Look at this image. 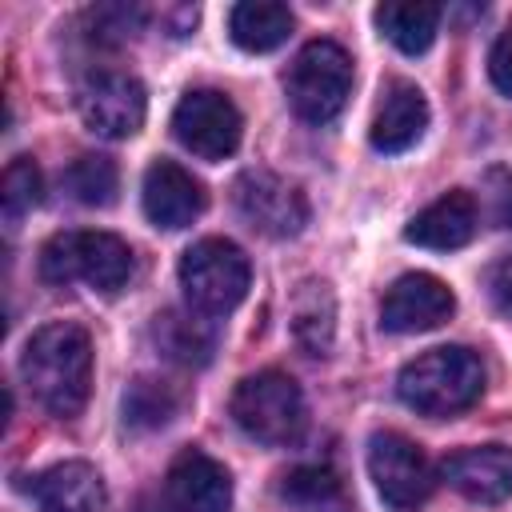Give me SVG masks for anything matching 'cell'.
<instances>
[{"label": "cell", "mask_w": 512, "mask_h": 512, "mask_svg": "<svg viewBox=\"0 0 512 512\" xmlns=\"http://www.w3.org/2000/svg\"><path fill=\"white\" fill-rule=\"evenodd\" d=\"M172 132L176 140L200 156V160H224L240 148V136H244V120H240V108L216 92V88H192L180 96L176 112H172Z\"/></svg>", "instance_id": "obj_8"}, {"label": "cell", "mask_w": 512, "mask_h": 512, "mask_svg": "<svg viewBox=\"0 0 512 512\" xmlns=\"http://www.w3.org/2000/svg\"><path fill=\"white\" fill-rule=\"evenodd\" d=\"M440 480L472 504H504L512 496V448L480 444L440 460Z\"/></svg>", "instance_id": "obj_13"}, {"label": "cell", "mask_w": 512, "mask_h": 512, "mask_svg": "<svg viewBox=\"0 0 512 512\" xmlns=\"http://www.w3.org/2000/svg\"><path fill=\"white\" fill-rule=\"evenodd\" d=\"M440 16L444 8L440 4H428V0H388L376 8V28L408 56L424 52L436 32H440Z\"/></svg>", "instance_id": "obj_20"}, {"label": "cell", "mask_w": 512, "mask_h": 512, "mask_svg": "<svg viewBox=\"0 0 512 512\" xmlns=\"http://www.w3.org/2000/svg\"><path fill=\"white\" fill-rule=\"evenodd\" d=\"M292 332H296V340L308 356H328L332 332H336V300H332V288L324 280H308L296 292Z\"/></svg>", "instance_id": "obj_21"}, {"label": "cell", "mask_w": 512, "mask_h": 512, "mask_svg": "<svg viewBox=\"0 0 512 512\" xmlns=\"http://www.w3.org/2000/svg\"><path fill=\"white\" fill-rule=\"evenodd\" d=\"M288 104L308 124H328L352 96V56L336 40H312L284 72Z\"/></svg>", "instance_id": "obj_6"}, {"label": "cell", "mask_w": 512, "mask_h": 512, "mask_svg": "<svg viewBox=\"0 0 512 512\" xmlns=\"http://www.w3.org/2000/svg\"><path fill=\"white\" fill-rule=\"evenodd\" d=\"M20 376L40 408L52 416H76L92 392V340L80 324L56 320L28 336Z\"/></svg>", "instance_id": "obj_1"}, {"label": "cell", "mask_w": 512, "mask_h": 512, "mask_svg": "<svg viewBox=\"0 0 512 512\" xmlns=\"http://www.w3.org/2000/svg\"><path fill=\"white\" fill-rule=\"evenodd\" d=\"M152 340L156 348L172 360V364H184V368H200L212 360V348H216V332L208 324V316L192 312V308H168L152 320Z\"/></svg>", "instance_id": "obj_18"}, {"label": "cell", "mask_w": 512, "mask_h": 512, "mask_svg": "<svg viewBox=\"0 0 512 512\" xmlns=\"http://www.w3.org/2000/svg\"><path fill=\"white\" fill-rule=\"evenodd\" d=\"M368 476L392 512H416L436 488V468L404 432H376L368 440Z\"/></svg>", "instance_id": "obj_7"}, {"label": "cell", "mask_w": 512, "mask_h": 512, "mask_svg": "<svg viewBox=\"0 0 512 512\" xmlns=\"http://www.w3.org/2000/svg\"><path fill=\"white\" fill-rule=\"evenodd\" d=\"M80 120L104 140H128L148 116L144 84L128 72H96L76 96Z\"/></svg>", "instance_id": "obj_10"}, {"label": "cell", "mask_w": 512, "mask_h": 512, "mask_svg": "<svg viewBox=\"0 0 512 512\" xmlns=\"http://www.w3.org/2000/svg\"><path fill=\"white\" fill-rule=\"evenodd\" d=\"M280 496L300 512H348L344 480L324 464H300L280 480Z\"/></svg>", "instance_id": "obj_22"}, {"label": "cell", "mask_w": 512, "mask_h": 512, "mask_svg": "<svg viewBox=\"0 0 512 512\" xmlns=\"http://www.w3.org/2000/svg\"><path fill=\"white\" fill-rule=\"evenodd\" d=\"M428 128V100L412 80H388L380 88L372 112V148L376 152H408Z\"/></svg>", "instance_id": "obj_16"}, {"label": "cell", "mask_w": 512, "mask_h": 512, "mask_svg": "<svg viewBox=\"0 0 512 512\" xmlns=\"http://www.w3.org/2000/svg\"><path fill=\"white\" fill-rule=\"evenodd\" d=\"M40 276L56 288L80 280L112 296L132 280V248L112 232H56L40 248Z\"/></svg>", "instance_id": "obj_3"}, {"label": "cell", "mask_w": 512, "mask_h": 512, "mask_svg": "<svg viewBox=\"0 0 512 512\" xmlns=\"http://www.w3.org/2000/svg\"><path fill=\"white\" fill-rule=\"evenodd\" d=\"M184 396L168 384V380H156V376H136L124 392V420L132 428H164L176 420Z\"/></svg>", "instance_id": "obj_23"}, {"label": "cell", "mask_w": 512, "mask_h": 512, "mask_svg": "<svg viewBox=\"0 0 512 512\" xmlns=\"http://www.w3.org/2000/svg\"><path fill=\"white\" fill-rule=\"evenodd\" d=\"M492 296H496V304L504 312H512V256L492 272Z\"/></svg>", "instance_id": "obj_28"}, {"label": "cell", "mask_w": 512, "mask_h": 512, "mask_svg": "<svg viewBox=\"0 0 512 512\" xmlns=\"http://www.w3.org/2000/svg\"><path fill=\"white\" fill-rule=\"evenodd\" d=\"M64 188L72 192V200L88 204V208H108L116 200L120 188V172L108 156L100 152H84L64 168Z\"/></svg>", "instance_id": "obj_24"}, {"label": "cell", "mask_w": 512, "mask_h": 512, "mask_svg": "<svg viewBox=\"0 0 512 512\" xmlns=\"http://www.w3.org/2000/svg\"><path fill=\"white\" fill-rule=\"evenodd\" d=\"M488 76H492V84H496L504 96H512V28H504V32L496 36V44H492V52H488Z\"/></svg>", "instance_id": "obj_27"}, {"label": "cell", "mask_w": 512, "mask_h": 512, "mask_svg": "<svg viewBox=\"0 0 512 512\" xmlns=\"http://www.w3.org/2000/svg\"><path fill=\"white\" fill-rule=\"evenodd\" d=\"M32 496L40 512H108V488L84 460H64L40 472Z\"/></svg>", "instance_id": "obj_17"}, {"label": "cell", "mask_w": 512, "mask_h": 512, "mask_svg": "<svg viewBox=\"0 0 512 512\" xmlns=\"http://www.w3.org/2000/svg\"><path fill=\"white\" fill-rule=\"evenodd\" d=\"M476 228H480V200L464 188H452L408 220L404 240L432 252H452L464 248L476 236Z\"/></svg>", "instance_id": "obj_15"}, {"label": "cell", "mask_w": 512, "mask_h": 512, "mask_svg": "<svg viewBox=\"0 0 512 512\" xmlns=\"http://www.w3.org/2000/svg\"><path fill=\"white\" fill-rule=\"evenodd\" d=\"M164 500L172 512H228L232 508V476L208 452L184 448L168 464Z\"/></svg>", "instance_id": "obj_12"}, {"label": "cell", "mask_w": 512, "mask_h": 512, "mask_svg": "<svg viewBox=\"0 0 512 512\" xmlns=\"http://www.w3.org/2000/svg\"><path fill=\"white\" fill-rule=\"evenodd\" d=\"M140 200H144V216L156 224V228H188L208 196H204V184L176 160H156L148 164L144 172V188H140Z\"/></svg>", "instance_id": "obj_14"}, {"label": "cell", "mask_w": 512, "mask_h": 512, "mask_svg": "<svg viewBox=\"0 0 512 512\" xmlns=\"http://www.w3.org/2000/svg\"><path fill=\"white\" fill-rule=\"evenodd\" d=\"M484 212L496 228H512V168H492L484 176Z\"/></svg>", "instance_id": "obj_26"}, {"label": "cell", "mask_w": 512, "mask_h": 512, "mask_svg": "<svg viewBox=\"0 0 512 512\" xmlns=\"http://www.w3.org/2000/svg\"><path fill=\"white\" fill-rule=\"evenodd\" d=\"M232 420L256 444H268V448L296 444L308 424L304 392L288 372H276V368L252 372L232 392Z\"/></svg>", "instance_id": "obj_4"}, {"label": "cell", "mask_w": 512, "mask_h": 512, "mask_svg": "<svg viewBox=\"0 0 512 512\" xmlns=\"http://www.w3.org/2000/svg\"><path fill=\"white\" fill-rule=\"evenodd\" d=\"M400 400L420 416H456L484 392V364L460 344H440L408 360L396 376Z\"/></svg>", "instance_id": "obj_2"}, {"label": "cell", "mask_w": 512, "mask_h": 512, "mask_svg": "<svg viewBox=\"0 0 512 512\" xmlns=\"http://www.w3.org/2000/svg\"><path fill=\"white\" fill-rule=\"evenodd\" d=\"M456 308L452 288L432 272H404L380 300V324L388 332H428L440 328Z\"/></svg>", "instance_id": "obj_11"}, {"label": "cell", "mask_w": 512, "mask_h": 512, "mask_svg": "<svg viewBox=\"0 0 512 512\" xmlns=\"http://www.w3.org/2000/svg\"><path fill=\"white\" fill-rule=\"evenodd\" d=\"M232 200H236V212L248 228H256L260 236H272V240H284V236H296L304 224H308V200L304 192L268 172V168H248L236 184H232Z\"/></svg>", "instance_id": "obj_9"}, {"label": "cell", "mask_w": 512, "mask_h": 512, "mask_svg": "<svg viewBox=\"0 0 512 512\" xmlns=\"http://www.w3.org/2000/svg\"><path fill=\"white\" fill-rule=\"evenodd\" d=\"M44 196V176L36 168L32 156H16L8 168H4V180H0V204H4V224H20Z\"/></svg>", "instance_id": "obj_25"}, {"label": "cell", "mask_w": 512, "mask_h": 512, "mask_svg": "<svg viewBox=\"0 0 512 512\" xmlns=\"http://www.w3.org/2000/svg\"><path fill=\"white\" fill-rule=\"evenodd\" d=\"M252 284V264L240 244L224 236H204L180 256V288L192 312L228 316Z\"/></svg>", "instance_id": "obj_5"}, {"label": "cell", "mask_w": 512, "mask_h": 512, "mask_svg": "<svg viewBox=\"0 0 512 512\" xmlns=\"http://www.w3.org/2000/svg\"><path fill=\"white\" fill-rule=\"evenodd\" d=\"M292 8L276 0H244L228 12V36L244 52H272L292 36Z\"/></svg>", "instance_id": "obj_19"}]
</instances>
